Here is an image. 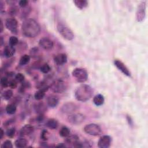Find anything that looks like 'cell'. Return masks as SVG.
<instances>
[{"label":"cell","mask_w":148,"mask_h":148,"mask_svg":"<svg viewBox=\"0 0 148 148\" xmlns=\"http://www.w3.org/2000/svg\"><path fill=\"white\" fill-rule=\"evenodd\" d=\"M34 130V128L32 125L25 124L20 130V135L21 136H27L31 134Z\"/></svg>","instance_id":"15"},{"label":"cell","mask_w":148,"mask_h":148,"mask_svg":"<svg viewBox=\"0 0 148 148\" xmlns=\"http://www.w3.org/2000/svg\"><path fill=\"white\" fill-rule=\"evenodd\" d=\"M83 130L86 134L92 136H98L102 132V129L100 126L95 123L86 125Z\"/></svg>","instance_id":"6"},{"label":"cell","mask_w":148,"mask_h":148,"mask_svg":"<svg viewBox=\"0 0 148 148\" xmlns=\"http://www.w3.org/2000/svg\"><path fill=\"white\" fill-rule=\"evenodd\" d=\"M3 2L2 1H1L0 2V9H1V12H2V11L4 10L3 8Z\"/></svg>","instance_id":"39"},{"label":"cell","mask_w":148,"mask_h":148,"mask_svg":"<svg viewBox=\"0 0 148 148\" xmlns=\"http://www.w3.org/2000/svg\"><path fill=\"white\" fill-rule=\"evenodd\" d=\"M46 125L49 128L54 130L57 128V127L58 125V123L57 120L54 119H50L46 121Z\"/></svg>","instance_id":"21"},{"label":"cell","mask_w":148,"mask_h":148,"mask_svg":"<svg viewBox=\"0 0 148 148\" xmlns=\"http://www.w3.org/2000/svg\"><path fill=\"white\" fill-rule=\"evenodd\" d=\"M66 139H65V142L69 145H72L73 147L75 146V145L78 143L79 142V138L78 137L77 135H69L67 137H66Z\"/></svg>","instance_id":"19"},{"label":"cell","mask_w":148,"mask_h":148,"mask_svg":"<svg viewBox=\"0 0 148 148\" xmlns=\"http://www.w3.org/2000/svg\"><path fill=\"white\" fill-rule=\"evenodd\" d=\"M30 61V57L28 54H24L20 59L19 64L20 65H25L29 63Z\"/></svg>","instance_id":"26"},{"label":"cell","mask_w":148,"mask_h":148,"mask_svg":"<svg viewBox=\"0 0 148 148\" xmlns=\"http://www.w3.org/2000/svg\"><path fill=\"white\" fill-rule=\"evenodd\" d=\"M16 50L14 46L8 45L6 46L3 49V54L7 58H10L12 57L15 53Z\"/></svg>","instance_id":"18"},{"label":"cell","mask_w":148,"mask_h":148,"mask_svg":"<svg viewBox=\"0 0 148 148\" xmlns=\"http://www.w3.org/2000/svg\"><path fill=\"white\" fill-rule=\"evenodd\" d=\"M28 4V1L27 0H21L18 2V5L21 8H25Z\"/></svg>","instance_id":"37"},{"label":"cell","mask_w":148,"mask_h":148,"mask_svg":"<svg viewBox=\"0 0 148 148\" xmlns=\"http://www.w3.org/2000/svg\"><path fill=\"white\" fill-rule=\"evenodd\" d=\"M34 110L39 114H43L47 110L46 105L43 102H38L34 105Z\"/></svg>","instance_id":"17"},{"label":"cell","mask_w":148,"mask_h":148,"mask_svg":"<svg viewBox=\"0 0 148 148\" xmlns=\"http://www.w3.org/2000/svg\"><path fill=\"white\" fill-rule=\"evenodd\" d=\"M78 109L79 106H77V105L72 102H68L64 103L62 105L60 109V111L62 113L70 114L76 112L78 110Z\"/></svg>","instance_id":"8"},{"label":"cell","mask_w":148,"mask_h":148,"mask_svg":"<svg viewBox=\"0 0 148 148\" xmlns=\"http://www.w3.org/2000/svg\"><path fill=\"white\" fill-rule=\"evenodd\" d=\"M2 148H12L13 144L10 140H6L3 142L1 145Z\"/></svg>","instance_id":"32"},{"label":"cell","mask_w":148,"mask_h":148,"mask_svg":"<svg viewBox=\"0 0 148 148\" xmlns=\"http://www.w3.org/2000/svg\"><path fill=\"white\" fill-rule=\"evenodd\" d=\"M72 75L78 82H84L88 79V73L87 71L82 68H75L72 72Z\"/></svg>","instance_id":"5"},{"label":"cell","mask_w":148,"mask_h":148,"mask_svg":"<svg viewBox=\"0 0 148 148\" xmlns=\"http://www.w3.org/2000/svg\"><path fill=\"white\" fill-rule=\"evenodd\" d=\"M57 29L60 34L65 39L71 40L74 38L73 31L66 25L62 23H58L57 25Z\"/></svg>","instance_id":"4"},{"label":"cell","mask_w":148,"mask_h":148,"mask_svg":"<svg viewBox=\"0 0 148 148\" xmlns=\"http://www.w3.org/2000/svg\"><path fill=\"white\" fill-rule=\"evenodd\" d=\"M3 30V22L2 20H1V27H0V32L1 33Z\"/></svg>","instance_id":"40"},{"label":"cell","mask_w":148,"mask_h":148,"mask_svg":"<svg viewBox=\"0 0 148 148\" xmlns=\"http://www.w3.org/2000/svg\"><path fill=\"white\" fill-rule=\"evenodd\" d=\"M85 116L80 113H73L68 116V121L73 125H79L85 120Z\"/></svg>","instance_id":"7"},{"label":"cell","mask_w":148,"mask_h":148,"mask_svg":"<svg viewBox=\"0 0 148 148\" xmlns=\"http://www.w3.org/2000/svg\"><path fill=\"white\" fill-rule=\"evenodd\" d=\"M39 45L45 50H50L53 46V42L48 38L43 37L39 40Z\"/></svg>","instance_id":"13"},{"label":"cell","mask_w":148,"mask_h":148,"mask_svg":"<svg viewBox=\"0 0 148 148\" xmlns=\"http://www.w3.org/2000/svg\"><path fill=\"white\" fill-rule=\"evenodd\" d=\"M70 130L68 127H62L59 131V134L61 137L65 138L70 135Z\"/></svg>","instance_id":"25"},{"label":"cell","mask_w":148,"mask_h":148,"mask_svg":"<svg viewBox=\"0 0 148 148\" xmlns=\"http://www.w3.org/2000/svg\"><path fill=\"white\" fill-rule=\"evenodd\" d=\"M114 65L125 75L127 76H131V72L126 65L120 60H115L114 61Z\"/></svg>","instance_id":"11"},{"label":"cell","mask_w":148,"mask_h":148,"mask_svg":"<svg viewBox=\"0 0 148 148\" xmlns=\"http://www.w3.org/2000/svg\"><path fill=\"white\" fill-rule=\"evenodd\" d=\"M28 141L24 138H20L16 139L14 142V145L17 148H23L27 146Z\"/></svg>","instance_id":"20"},{"label":"cell","mask_w":148,"mask_h":148,"mask_svg":"<svg viewBox=\"0 0 148 148\" xmlns=\"http://www.w3.org/2000/svg\"><path fill=\"white\" fill-rule=\"evenodd\" d=\"M50 66L48 64L46 63L42 64L40 67V71L43 73H47L50 71Z\"/></svg>","instance_id":"29"},{"label":"cell","mask_w":148,"mask_h":148,"mask_svg":"<svg viewBox=\"0 0 148 148\" xmlns=\"http://www.w3.org/2000/svg\"><path fill=\"white\" fill-rule=\"evenodd\" d=\"M6 113L9 114H13L16 111V106L14 103L8 104L5 108Z\"/></svg>","instance_id":"24"},{"label":"cell","mask_w":148,"mask_h":148,"mask_svg":"<svg viewBox=\"0 0 148 148\" xmlns=\"http://www.w3.org/2000/svg\"><path fill=\"white\" fill-rule=\"evenodd\" d=\"M49 88L55 93H62L67 88L66 83L62 79H56L49 86Z\"/></svg>","instance_id":"3"},{"label":"cell","mask_w":148,"mask_h":148,"mask_svg":"<svg viewBox=\"0 0 148 148\" xmlns=\"http://www.w3.org/2000/svg\"><path fill=\"white\" fill-rule=\"evenodd\" d=\"M9 80H8V77L3 76L1 79V84L3 87H7L9 86Z\"/></svg>","instance_id":"31"},{"label":"cell","mask_w":148,"mask_h":148,"mask_svg":"<svg viewBox=\"0 0 148 148\" xmlns=\"http://www.w3.org/2000/svg\"><path fill=\"white\" fill-rule=\"evenodd\" d=\"M73 3L80 9H83L88 6V2L86 0H75L73 1Z\"/></svg>","instance_id":"23"},{"label":"cell","mask_w":148,"mask_h":148,"mask_svg":"<svg viewBox=\"0 0 148 148\" xmlns=\"http://www.w3.org/2000/svg\"><path fill=\"white\" fill-rule=\"evenodd\" d=\"M49 133L46 130H43L42 132H41V135H40V138L42 140H47L49 138Z\"/></svg>","instance_id":"35"},{"label":"cell","mask_w":148,"mask_h":148,"mask_svg":"<svg viewBox=\"0 0 148 148\" xmlns=\"http://www.w3.org/2000/svg\"><path fill=\"white\" fill-rule=\"evenodd\" d=\"M13 94V91L12 90H10V89L6 90L3 92L2 97L5 100H9L12 97Z\"/></svg>","instance_id":"28"},{"label":"cell","mask_w":148,"mask_h":148,"mask_svg":"<svg viewBox=\"0 0 148 148\" xmlns=\"http://www.w3.org/2000/svg\"><path fill=\"white\" fill-rule=\"evenodd\" d=\"M94 93V91L91 86L88 84H83L76 88L75 91V97L76 99L81 102H86L90 99Z\"/></svg>","instance_id":"2"},{"label":"cell","mask_w":148,"mask_h":148,"mask_svg":"<svg viewBox=\"0 0 148 148\" xmlns=\"http://www.w3.org/2000/svg\"><path fill=\"white\" fill-rule=\"evenodd\" d=\"M104 97L101 94H97L93 98V102L96 106H101L104 103Z\"/></svg>","instance_id":"22"},{"label":"cell","mask_w":148,"mask_h":148,"mask_svg":"<svg viewBox=\"0 0 148 148\" xmlns=\"http://www.w3.org/2000/svg\"><path fill=\"white\" fill-rule=\"evenodd\" d=\"M58 102H59V99H58V97L55 95H49L47 98V100H46L47 105L49 107L52 108L57 106V105L58 104Z\"/></svg>","instance_id":"16"},{"label":"cell","mask_w":148,"mask_h":148,"mask_svg":"<svg viewBox=\"0 0 148 148\" xmlns=\"http://www.w3.org/2000/svg\"><path fill=\"white\" fill-rule=\"evenodd\" d=\"M15 132H16V130L14 127H12L10 128L9 129H8L6 131V135L9 137V138H13L15 134Z\"/></svg>","instance_id":"33"},{"label":"cell","mask_w":148,"mask_h":148,"mask_svg":"<svg viewBox=\"0 0 148 148\" xmlns=\"http://www.w3.org/2000/svg\"><path fill=\"white\" fill-rule=\"evenodd\" d=\"M111 143V138L108 135L101 136L98 142V147L100 148H108Z\"/></svg>","instance_id":"12"},{"label":"cell","mask_w":148,"mask_h":148,"mask_svg":"<svg viewBox=\"0 0 148 148\" xmlns=\"http://www.w3.org/2000/svg\"><path fill=\"white\" fill-rule=\"evenodd\" d=\"M17 86V82L14 79V80H9V86L12 88H16Z\"/></svg>","instance_id":"36"},{"label":"cell","mask_w":148,"mask_h":148,"mask_svg":"<svg viewBox=\"0 0 148 148\" xmlns=\"http://www.w3.org/2000/svg\"><path fill=\"white\" fill-rule=\"evenodd\" d=\"M1 46H2L3 43V38L2 36H1Z\"/></svg>","instance_id":"43"},{"label":"cell","mask_w":148,"mask_h":148,"mask_svg":"<svg viewBox=\"0 0 148 148\" xmlns=\"http://www.w3.org/2000/svg\"><path fill=\"white\" fill-rule=\"evenodd\" d=\"M45 91L42 90H39L38 91H36L35 93L34 94V98L35 99L39 101L42 99L45 96Z\"/></svg>","instance_id":"27"},{"label":"cell","mask_w":148,"mask_h":148,"mask_svg":"<svg viewBox=\"0 0 148 148\" xmlns=\"http://www.w3.org/2000/svg\"><path fill=\"white\" fill-rule=\"evenodd\" d=\"M10 13L11 14H14L16 13V9L14 7H12L10 9Z\"/></svg>","instance_id":"38"},{"label":"cell","mask_w":148,"mask_h":148,"mask_svg":"<svg viewBox=\"0 0 148 148\" xmlns=\"http://www.w3.org/2000/svg\"><path fill=\"white\" fill-rule=\"evenodd\" d=\"M5 27L12 33L16 34L17 32L18 22L14 17L8 18L5 21Z\"/></svg>","instance_id":"9"},{"label":"cell","mask_w":148,"mask_h":148,"mask_svg":"<svg viewBox=\"0 0 148 148\" xmlns=\"http://www.w3.org/2000/svg\"><path fill=\"white\" fill-rule=\"evenodd\" d=\"M0 131H1V136H0V139H2V138H3V135H4V134H5V132H4L3 130H2V128H1V129H0Z\"/></svg>","instance_id":"41"},{"label":"cell","mask_w":148,"mask_h":148,"mask_svg":"<svg viewBox=\"0 0 148 148\" xmlns=\"http://www.w3.org/2000/svg\"><path fill=\"white\" fill-rule=\"evenodd\" d=\"M65 146H66L65 145H63V143H61V144H59L58 145L56 146V147H65Z\"/></svg>","instance_id":"42"},{"label":"cell","mask_w":148,"mask_h":148,"mask_svg":"<svg viewBox=\"0 0 148 148\" xmlns=\"http://www.w3.org/2000/svg\"><path fill=\"white\" fill-rule=\"evenodd\" d=\"M25 76L21 73H18L15 76V80L17 82H23L24 80Z\"/></svg>","instance_id":"34"},{"label":"cell","mask_w":148,"mask_h":148,"mask_svg":"<svg viewBox=\"0 0 148 148\" xmlns=\"http://www.w3.org/2000/svg\"><path fill=\"white\" fill-rule=\"evenodd\" d=\"M54 62L58 65H62L67 62V56L65 53H60L54 57Z\"/></svg>","instance_id":"14"},{"label":"cell","mask_w":148,"mask_h":148,"mask_svg":"<svg viewBox=\"0 0 148 148\" xmlns=\"http://www.w3.org/2000/svg\"><path fill=\"white\" fill-rule=\"evenodd\" d=\"M9 45L14 46H16L18 43V39L17 37L14 36H12L9 39Z\"/></svg>","instance_id":"30"},{"label":"cell","mask_w":148,"mask_h":148,"mask_svg":"<svg viewBox=\"0 0 148 148\" xmlns=\"http://www.w3.org/2000/svg\"><path fill=\"white\" fill-rule=\"evenodd\" d=\"M146 16V2H142L138 6L136 13V18L138 22L142 21Z\"/></svg>","instance_id":"10"},{"label":"cell","mask_w":148,"mask_h":148,"mask_svg":"<svg viewBox=\"0 0 148 148\" xmlns=\"http://www.w3.org/2000/svg\"><path fill=\"white\" fill-rule=\"evenodd\" d=\"M23 34L28 38H35L39 35L40 27L39 23L33 18H26L21 25Z\"/></svg>","instance_id":"1"}]
</instances>
